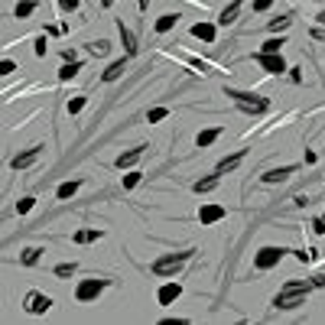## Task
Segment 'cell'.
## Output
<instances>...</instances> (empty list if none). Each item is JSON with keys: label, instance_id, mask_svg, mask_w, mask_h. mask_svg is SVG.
<instances>
[{"label": "cell", "instance_id": "obj_1", "mask_svg": "<svg viewBox=\"0 0 325 325\" xmlns=\"http://www.w3.org/2000/svg\"><path fill=\"white\" fill-rule=\"evenodd\" d=\"M309 289H315L312 280L309 283H306V280H289V283H283L280 293L273 296V309H296V306H303L306 296H309Z\"/></svg>", "mask_w": 325, "mask_h": 325}, {"label": "cell", "instance_id": "obj_2", "mask_svg": "<svg viewBox=\"0 0 325 325\" xmlns=\"http://www.w3.org/2000/svg\"><path fill=\"white\" fill-rule=\"evenodd\" d=\"M228 98L238 104L241 111H247V114L270 111V98H263V94H257V91H234V88H228Z\"/></svg>", "mask_w": 325, "mask_h": 325}, {"label": "cell", "instance_id": "obj_3", "mask_svg": "<svg viewBox=\"0 0 325 325\" xmlns=\"http://www.w3.org/2000/svg\"><path fill=\"white\" fill-rule=\"evenodd\" d=\"M192 254H195V251H179V254H166V257H156V260H153V273H156V277H176V273H179V270L189 263Z\"/></svg>", "mask_w": 325, "mask_h": 325}, {"label": "cell", "instance_id": "obj_4", "mask_svg": "<svg viewBox=\"0 0 325 325\" xmlns=\"http://www.w3.org/2000/svg\"><path fill=\"white\" fill-rule=\"evenodd\" d=\"M104 286H108V280L88 277V280H82V283L75 286V299H78V303H94V299L104 293Z\"/></svg>", "mask_w": 325, "mask_h": 325}, {"label": "cell", "instance_id": "obj_5", "mask_svg": "<svg viewBox=\"0 0 325 325\" xmlns=\"http://www.w3.org/2000/svg\"><path fill=\"white\" fill-rule=\"evenodd\" d=\"M23 309L30 312V315H46L52 309V296L39 293V289H30V293L23 296Z\"/></svg>", "mask_w": 325, "mask_h": 325}, {"label": "cell", "instance_id": "obj_6", "mask_svg": "<svg viewBox=\"0 0 325 325\" xmlns=\"http://www.w3.org/2000/svg\"><path fill=\"white\" fill-rule=\"evenodd\" d=\"M283 254H289V251L273 247V244H270V247H260L257 254H254V267H257V270H273L277 263L283 260Z\"/></svg>", "mask_w": 325, "mask_h": 325}, {"label": "cell", "instance_id": "obj_7", "mask_svg": "<svg viewBox=\"0 0 325 325\" xmlns=\"http://www.w3.org/2000/svg\"><path fill=\"white\" fill-rule=\"evenodd\" d=\"M257 65L263 68V72H270V75H283L286 72V62H283V56L280 52H257Z\"/></svg>", "mask_w": 325, "mask_h": 325}, {"label": "cell", "instance_id": "obj_8", "mask_svg": "<svg viewBox=\"0 0 325 325\" xmlns=\"http://www.w3.org/2000/svg\"><path fill=\"white\" fill-rule=\"evenodd\" d=\"M224 215H228V212H224V205H215V202H208V205H202V208H198V221H202V224H218Z\"/></svg>", "mask_w": 325, "mask_h": 325}, {"label": "cell", "instance_id": "obj_9", "mask_svg": "<svg viewBox=\"0 0 325 325\" xmlns=\"http://www.w3.org/2000/svg\"><path fill=\"white\" fill-rule=\"evenodd\" d=\"M179 296H182V286L172 280V283H163V286H160V293H156V303H160V306H172Z\"/></svg>", "mask_w": 325, "mask_h": 325}, {"label": "cell", "instance_id": "obj_10", "mask_svg": "<svg viewBox=\"0 0 325 325\" xmlns=\"http://www.w3.org/2000/svg\"><path fill=\"white\" fill-rule=\"evenodd\" d=\"M293 172H296V166H280V169H267V172L260 176V179L267 182V186H277V182H286Z\"/></svg>", "mask_w": 325, "mask_h": 325}, {"label": "cell", "instance_id": "obj_11", "mask_svg": "<svg viewBox=\"0 0 325 325\" xmlns=\"http://www.w3.org/2000/svg\"><path fill=\"white\" fill-rule=\"evenodd\" d=\"M39 153H42V146H33V150H26V153H20V156H13L10 166H13V169H26V166H33V163L39 160Z\"/></svg>", "mask_w": 325, "mask_h": 325}, {"label": "cell", "instance_id": "obj_12", "mask_svg": "<svg viewBox=\"0 0 325 325\" xmlns=\"http://www.w3.org/2000/svg\"><path fill=\"white\" fill-rule=\"evenodd\" d=\"M143 150H146V146H134V150L120 153V156H117V169H130V166H137L140 156H143Z\"/></svg>", "mask_w": 325, "mask_h": 325}, {"label": "cell", "instance_id": "obj_13", "mask_svg": "<svg viewBox=\"0 0 325 325\" xmlns=\"http://www.w3.org/2000/svg\"><path fill=\"white\" fill-rule=\"evenodd\" d=\"M192 36L202 39V42H215V23H205V20L195 23L192 26Z\"/></svg>", "mask_w": 325, "mask_h": 325}, {"label": "cell", "instance_id": "obj_14", "mask_svg": "<svg viewBox=\"0 0 325 325\" xmlns=\"http://www.w3.org/2000/svg\"><path fill=\"white\" fill-rule=\"evenodd\" d=\"M241 4H244V0H231V4L221 10V16H218V23H221V26H231L234 20H238V13H241Z\"/></svg>", "mask_w": 325, "mask_h": 325}, {"label": "cell", "instance_id": "obj_15", "mask_svg": "<svg viewBox=\"0 0 325 325\" xmlns=\"http://www.w3.org/2000/svg\"><path fill=\"white\" fill-rule=\"evenodd\" d=\"M117 33H120V42H124V52L127 56H137V39H134V33L124 26V20L117 23Z\"/></svg>", "mask_w": 325, "mask_h": 325}, {"label": "cell", "instance_id": "obj_16", "mask_svg": "<svg viewBox=\"0 0 325 325\" xmlns=\"http://www.w3.org/2000/svg\"><path fill=\"white\" fill-rule=\"evenodd\" d=\"M241 160H244V150H238V153H231V156H224V160L218 163V176H224V172L238 169V166H241Z\"/></svg>", "mask_w": 325, "mask_h": 325}, {"label": "cell", "instance_id": "obj_17", "mask_svg": "<svg viewBox=\"0 0 325 325\" xmlns=\"http://www.w3.org/2000/svg\"><path fill=\"white\" fill-rule=\"evenodd\" d=\"M78 189H82V179H72V182H62V186L56 189V198H59V202H65V198H72V195H75Z\"/></svg>", "mask_w": 325, "mask_h": 325}, {"label": "cell", "instance_id": "obj_18", "mask_svg": "<svg viewBox=\"0 0 325 325\" xmlns=\"http://www.w3.org/2000/svg\"><path fill=\"white\" fill-rule=\"evenodd\" d=\"M101 228H82V231H75V244H91V241H98L101 238Z\"/></svg>", "mask_w": 325, "mask_h": 325}, {"label": "cell", "instance_id": "obj_19", "mask_svg": "<svg viewBox=\"0 0 325 325\" xmlns=\"http://www.w3.org/2000/svg\"><path fill=\"white\" fill-rule=\"evenodd\" d=\"M124 65H127L124 59H117V62H111L108 68H104V75H101V78H104V82H117V78L124 75Z\"/></svg>", "mask_w": 325, "mask_h": 325}, {"label": "cell", "instance_id": "obj_20", "mask_svg": "<svg viewBox=\"0 0 325 325\" xmlns=\"http://www.w3.org/2000/svg\"><path fill=\"white\" fill-rule=\"evenodd\" d=\"M218 137H221V127H208V130H202V134L195 137V143L198 146H212Z\"/></svg>", "mask_w": 325, "mask_h": 325}, {"label": "cell", "instance_id": "obj_21", "mask_svg": "<svg viewBox=\"0 0 325 325\" xmlns=\"http://www.w3.org/2000/svg\"><path fill=\"white\" fill-rule=\"evenodd\" d=\"M36 7H39L36 0H20V4H16V10H13L16 20H26V16H33V13H36Z\"/></svg>", "mask_w": 325, "mask_h": 325}, {"label": "cell", "instance_id": "obj_22", "mask_svg": "<svg viewBox=\"0 0 325 325\" xmlns=\"http://www.w3.org/2000/svg\"><path fill=\"white\" fill-rule=\"evenodd\" d=\"M78 72H82V62H65L62 68H59V82H72Z\"/></svg>", "mask_w": 325, "mask_h": 325}, {"label": "cell", "instance_id": "obj_23", "mask_svg": "<svg viewBox=\"0 0 325 325\" xmlns=\"http://www.w3.org/2000/svg\"><path fill=\"white\" fill-rule=\"evenodd\" d=\"M176 23H179V13H163L160 20H156V33H169Z\"/></svg>", "mask_w": 325, "mask_h": 325}, {"label": "cell", "instance_id": "obj_24", "mask_svg": "<svg viewBox=\"0 0 325 325\" xmlns=\"http://www.w3.org/2000/svg\"><path fill=\"white\" fill-rule=\"evenodd\" d=\"M192 189H195L198 195H202V192H212V189H218V172H215V176H208V179H198Z\"/></svg>", "mask_w": 325, "mask_h": 325}, {"label": "cell", "instance_id": "obj_25", "mask_svg": "<svg viewBox=\"0 0 325 325\" xmlns=\"http://www.w3.org/2000/svg\"><path fill=\"white\" fill-rule=\"evenodd\" d=\"M39 257H42V247H26V251H23V257H20V263L33 267V263H39Z\"/></svg>", "mask_w": 325, "mask_h": 325}, {"label": "cell", "instance_id": "obj_26", "mask_svg": "<svg viewBox=\"0 0 325 325\" xmlns=\"http://www.w3.org/2000/svg\"><path fill=\"white\" fill-rule=\"evenodd\" d=\"M286 46V42H283V36H273V39H267V42H263V46H260V52H280V49H283Z\"/></svg>", "mask_w": 325, "mask_h": 325}, {"label": "cell", "instance_id": "obj_27", "mask_svg": "<svg viewBox=\"0 0 325 325\" xmlns=\"http://www.w3.org/2000/svg\"><path fill=\"white\" fill-rule=\"evenodd\" d=\"M166 117H169V111H166V108H153L150 114H146V120H150V124H160V120H166Z\"/></svg>", "mask_w": 325, "mask_h": 325}, {"label": "cell", "instance_id": "obj_28", "mask_svg": "<svg viewBox=\"0 0 325 325\" xmlns=\"http://www.w3.org/2000/svg\"><path fill=\"white\" fill-rule=\"evenodd\" d=\"M88 49H91L94 56H104V52L111 49V42H108V39H98V42H91V46H88Z\"/></svg>", "mask_w": 325, "mask_h": 325}, {"label": "cell", "instance_id": "obj_29", "mask_svg": "<svg viewBox=\"0 0 325 325\" xmlns=\"http://www.w3.org/2000/svg\"><path fill=\"white\" fill-rule=\"evenodd\" d=\"M75 273V260L72 263H59V267H56V277H72Z\"/></svg>", "mask_w": 325, "mask_h": 325}, {"label": "cell", "instance_id": "obj_30", "mask_svg": "<svg viewBox=\"0 0 325 325\" xmlns=\"http://www.w3.org/2000/svg\"><path fill=\"white\" fill-rule=\"evenodd\" d=\"M286 26H289V16H277V20H270V30H273V33L286 30Z\"/></svg>", "mask_w": 325, "mask_h": 325}, {"label": "cell", "instance_id": "obj_31", "mask_svg": "<svg viewBox=\"0 0 325 325\" xmlns=\"http://www.w3.org/2000/svg\"><path fill=\"white\" fill-rule=\"evenodd\" d=\"M82 108H85V94H78V98H72V101H68V114H78Z\"/></svg>", "mask_w": 325, "mask_h": 325}, {"label": "cell", "instance_id": "obj_32", "mask_svg": "<svg viewBox=\"0 0 325 325\" xmlns=\"http://www.w3.org/2000/svg\"><path fill=\"white\" fill-rule=\"evenodd\" d=\"M140 179H143V176H140V172H127V176H124V189H134Z\"/></svg>", "mask_w": 325, "mask_h": 325}, {"label": "cell", "instance_id": "obj_33", "mask_svg": "<svg viewBox=\"0 0 325 325\" xmlns=\"http://www.w3.org/2000/svg\"><path fill=\"white\" fill-rule=\"evenodd\" d=\"M33 202H36V198H20V202H16V212H20V215H26V212L33 208Z\"/></svg>", "mask_w": 325, "mask_h": 325}, {"label": "cell", "instance_id": "obj_34", "mask_svg": "<svg viewBox=\"0 0 325 325\" xmlns=\"http://www.w3.org/2000/svg\"><path fill=\"white\" fill-rule=\"evenodd\" d=\"M59 7H62L65 13H75L78 10V0H59Z\"/></svg>", "mask_w": 325, "mask_h": 325}, {"label": "cell", "instance_id": "obj_35", "mask_svg": "<svg viewBox=\"0 0 325 325\" xmlns=\"http://www.w3.org/2000/svg\"><path fill=\"white\" fill-rule=\"evenodd\" d=\"M270 7H273V0H254V10H270Z\"/></svg>", "mask_w": 325, "mask_h": 325}, {"label": "cell", "instance_id": "obj_36", "mask_svg": "<svg viewBox=\"0 0 325 325\" xmlns=\"http://www.w3.org/2000/svg\"><path fill=\"white\" fill-rule=\"evenodd\" d=\"M13 68H16V65L10 62V59H4V62H0V75H10V72H13Z\"/></svg>", "mask_w": 325, "mask_h": 325}, {"label": "cell", "instance_id": "obj_37", "mask_svg": "<svg viewBox=\"0 0 325 325\" xmlns=\"http://www.w3.org/2000/svg\"><path fill=\"white\" fill-rule=\"evenodd\" d=\"M36 56H46V36L36 39Z\"/></svg>", "mask_w": 325, "mask_h": 325}, {"label": "cell", "instance_id": "obj_38", "mask_svg": "<svg viewBox=\"0 0 325 325\" xmlns=\"http://www.w3.org/2000/svg\"><path fill=\"white\" fill-rule=\"evenodd\" d=\"M312 228H315L319 234H325V218H315V221H312Z\"/></svg>", "mask_w": 325, "mask_h": 325}, {"label": "cell", "instance_id": "obj_39", "mask_svg": "<svg viewBox=\"0 0 325 325\" xmlns=\"http://www.w3.org/2000/svg\"><path fill=\"white\" fill-rule=\"evenodd\" d=\"M315 20H319V23H322V26H325V10H322V13H319V16H315Z\"/></svg>", "mask_w": 325, "mask_h": 325}]
</instances>
